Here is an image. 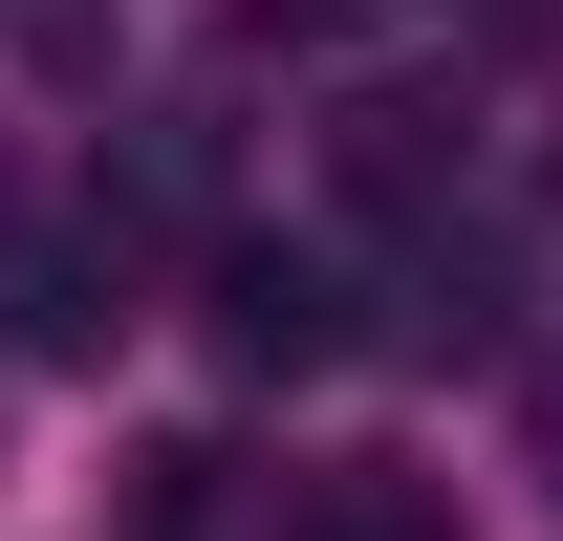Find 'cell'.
<instances>
[{
	"mask_svg": "<svg viewBox=\"0 0 563 541\" xmlns=\"http://www.w3.org/2000/svg\"><path fill=\"white\" fill-rule=\"evenodd\" d=\"M196 303H217V368H261V390H282V368H347V261H325V239H217V281H196Z\"/></svg>",
	"mask_w": 563,
	"mask_h": 541,
	"instance_id": "obj_1",
	"label": "cell"
},
{
	"mask_svg": "<svg viewBox=\"0 0 563 541\" xmlns=\"http://www.w3.org/2000/svg\"><path fill=\"white\" fill-rule=\"evenodd\" d=\"M22 346H44V368L131 346V217H109V239H44V261H22Z\"/></svg>",
	"mask_w": 563,
	"mask_h": 541,
	"instance_id": "obj_2",
	"label": "cell"
},
{
	"mask_svg": "<svg viewBox=\"0 0 563 541\" xmlns=\"http://www.w3.org/2000/svg\"><path fill=\"white\" fill-rule=\"evenodd\" d=\"M282 541H455V476H412V455H325L303 498H282Z\"/></svg>",
	"mask_w": 563,
	"mask_h": 541,
	"instance_id": "obj_3",
	"label": "cell"
},
{
	"mask_svg": "<svg viewBox=\"0 0 563 541\" xmlns=\"http://www.w3.org/2000/svg\"><path fill=\"white\" fill-rule=\"evenodd\" d=\"M347 196H368V217H433V196H455V152H433L412 87H368V109H347Z\"/></svg>",
	"mask_w": 563,
	"mask_h": 541,
	"instance_id": "obj_4",
	"label": "cell"
}]
</instances>
